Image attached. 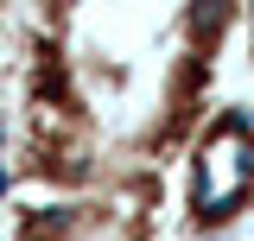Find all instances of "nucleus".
Wrapping results in <instances>:
<instances>
[{"label":"nucleus","instance_id":"obj_2","mask_svg":"<svg viewBox=\"0 0 254 241\" xmlns=\"http://www.w3.org/2000/svg\"><path fill=\"white\" fill-rule=\"evenodd\" d=\"M0 241H165V178L38 190L6 216Z\"/></svg>","mask_w":254,"mask_h":241},{"label":"nucleus","instance_id":"obj_3","mask_svg":"<svg viewBox=\"0 0 254 241\" xmlns=\"http://www.w3.org/2000/svg\"><path fill=\"white\" fill-rule=\"evenodd\" d=\"M248 210H254V115L210 108L185 146V229L216 241Z\"/></svg>","mask_w":254,"mask_h":241},{"label":"nucleus","instance_id":"obj_1","mask_svg":"<svg viewBox=\"0 0 254 241\" xmlns=\"http://www.w3.org/2000/svg\"><path fill=\"white\" fill-rule=\"evenodd\" d=\"M235 32L242 0H26L13 172L32 190L165 178Z\"/></svg>","mask_w":254,"mask_h":241},{"label":"nucleus","instance_id":"obj_4","mask_svg":"<svg viewBox=\"0 0 254 241\" xmlns=\"http://www.w3.org/2000/svg\"><path fill=\"white\" fill-rule=\"evenodd\" d=\"M242 58H248V76H254V0H242Z\"/></svg>","mask_w":254,"mask_h":241}]
</instances>
